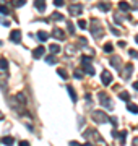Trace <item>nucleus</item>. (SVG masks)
I'll return each mask as SVG.
<instances>
[{"label": "nucleus", "instance_id": "f257e3e1", "mask_svg": "<svg viewBox=\"0 0 138 146\" xmlns=\"http://www.w3.org/2000/svg\"><path fill=\"white\" fill-rule=\"evenodd\" d=\"M91 119L94 120L96 123H106L111 120V117H107L106 112H102V110H93L91 112Z\"/></svg>", "mask_w": 138, "mask_h": 146}, {"label": "nucleus", "instance_id": "f03ea898", "mask_svg": "<svg viewBox=\"0 0 138 146\" xmlns=\"http://www.w3.org/2000/svg\"><path fill=\"white\" fill-rule=\"evenodd\" d=\"M98 96H99V102H101V106L104 107V109H107V110H112V109H114V104H112L111 98L107 96V93L101 91V93L98 94Z\"/></svg>", "mask_w": 138, "mask_h": 146}, {"label": "nucleus", "instance_id": "7ed1b4c3", "mask_svg": "<svg viewBox=\"0 0 138 146\" xmlns=\"http://www.w3.org/2000/svg\"><path fill=\"white\" fill-rule=\"evenodd\" d=\"M90 31H91V34H93L96 39H99V37L102 36V28H101V25H99V21H98V20H93V21H91Z\"/></svg>", "mask_w": 138, "mask_h": 146}, {"label": "nucleus", "instance_id": "20e7f679", "mask_svg": "<svg viewBox=\"0 0 138 146\" xmlns=\"http://www.w3.org/2000/svg\"><path fill=\"white\" fill-rule=\"evenodd\" d=\"M101 81H102V84H104V86H109V84L112 83V75H111V72L102 70V73H101Z\"/></svg>", "mask_w": 138, "mask_h": 146}, {"label": "nucleus", "instance_id": "39448f33", "mask_svg": "<svg viewBox=\"0 0 138 146\" xmlns=\"http://www.w3.org/2000/svg\"><path fill=\"white\" fill-rule=\"evenodd\" d=\"M10 41L18 44V42L21 41V31H20V29H13V31L10 33Z\"/></svg>", "mask_w": 138, "mask_h": 146}, {"label": "nucleus", "instance_id": "423d86ee", "mask_svg": "<svg viewBox=\"0 0 138 146\" xmlns=\"http://www.w3.org/2000/svg\"><path fill=\"white\" fill-rule=\"evenodd\" d=\"M111 65H114V68H115L117 72H120V68H122V60H120V57H112L111 58Z\"/></svg>", "mask_w": 138, "mask_h": 146}, {"label": "nucleus", "instance_id": "0eeeda50", "mask_svg": "<svg viewBox=\"0 0 138 146\" xmlns=\"http://www.w3.org/2000/svg\"><path fill=\"white\" fill-rule=\"evenodd\" d=\"M52 36L55 37V39H58V41H62L65 37V33L60 29V28H54V31H52Z\"/></svg>", "mask_w": 138, "mask_h": 146}, {"label": "nucleus", "instance_id": "6e6552de", "mask_svg": "<svg viewBox=\"0 0 138 146\" xmlns=\"http://www.w3.org/2000/svg\"><path fill=\"white\" fill-rule=\"evenodd\" d=\"M44 52H46V49H44L42 46H39L37 49H34V52H33V57L34 58H41L44 55Z\"/></svg>", "mask_w": 138, "mask_h": 146}, {"label": "nucleus", "instance_id": "1a4fd4ad", "mask_svg": "<svg viewBox=\"0 0 138 146\" xmlns=\"http://www.w3.org/2000/svg\"><path fill=\"white\" fill-rule=\"evenodd\" d=\"M34 7H36L37 11L42 13V11L46 10V2H44V0H36V2H34Z\"/></svg>", "mask_w": 138, "mask_h": 146}, {"label": "nucleus", "instance_id": "9d476101", "mask_svg": "<svg viewBox=\"0 0 138 146\" xmlns=\"http://www.w3.org/2000/svg\"><path fill=\"white\" fill-rule=\"evenodd\" d=\"M83 11V7L81 5H70V13L72 15H80Z\"/></svg>", "mask_w": 138, "mask_h": 146}, {"label": "nucleus", "instance_id": "9b49d317", "mask_svg": "<svg viewBox=\"0 0 138 146\" xmlns=\"http://www.w3.org/2000/svg\"><path fill=\"white\" fill-rule=\"evenodd\" d=\"M127 110L132 114H138V106L133 104V102H127Z\"/></svg>", "mask_w": 138, "mask_h": 146}, {"label": "nucleus", "instance_id": "f8f14e48", "mask_svg": "<svg viewBox=\"0 0 138 146\" xmlns=\"http://www.w3.org/2000/svg\"><path fill=\"white\" fill-rule=\"evenodd\" d=\"M0 141H2V143H3L5 146H11L13 143H15V140H13V136H3V138H2Z\"/></svg>", "mask_w": 138, "mask_h": 146}, {"label": "nucleus", "instance_id": "ddd939ff", "mask_svg": "<svg viewBox=\"0 0 138 146\" xmlns=\"http://www.w3.org/2000/svg\"><path fill=\"white\" fill-rule=\"evenodd\" d=\"M67 91H68V94H70V99L73 101V102H76V99H78V98H76V93H75V89L72 88V86H67Z\"/></svg>", "mask_w": 138, "mask_h": 146}, {"label": "nucleus", "instance_id": "4468645a", "mask_svg": "<svg viewBox=\"0 0 138 146\" xmlns=\"http://www.w3.org/2000/svg\"><path fill=\"white\" fill-rule=\"evenodd\" d=\"M60 50H62V49H60V46H58V44H49V52L58 54Z\"/></svg>", "mask_w": 138, "mask_h": 146}, {"label": "nucleus", "instance_id": "2eb2a0df", "mask_svg": "<svg viewBox=\"0 0 138 146\" xmlns=\"http://www.w3.org/2000/svg\"><path fill=\"white\" fill-rule=\"evenodd\" d=\"M98 8H99L101 11H109L111 10V3H109V2H102V3L98 5Z\"/></svg>", "mask_w": 138, "mask_h": 146}, {"label": "nucleus", "instance_id": "dca6fc26", "mask_svg": "<svg viewBox=\"0 0 138 146\" xmlns=\"http://www.w3.org/2000/svg\"><path fill=\"white\" fill-rule=\"evenodd\" d=\"M119 141H120V145H125V138H127V130L123 131H119V135H117Z\"/></svg>", "mask_w": 138, "mask_h": 146}, {"label": "nucleus", "instance_id": "f3484780", "mask_svg": "<svg viewBox=\"0 0 138 146\" xmlns=\"http://www.w3.org/2000/svg\"><path fill=\"white\" fill-rule=\"evenodd\" d=\"M132 73H133V65H132V63H127V65H125V76L130 78V76H132Z\"/></svg>", "mask_w": 138, "mask_h": 146}, {"label": "nucleus", "instance_id": "a211bd4d", "mask_svg": "<svg viewBox=\"0 0 138 146\" xmlns=\"http://www.w3.org/2000/svg\"><path fill=\"white\" fill-rule=\"evenodd\" d=\"M83 70H85V73H88V75H90V76H94V68H93V65H85V67H83Z\"/></svg>", "mask_w": 138, "mask_h": 146}, {"label": "nucleus", "instance_id": "6ab92c4d", "mask_svg": "<svg viewBox=\"0 0 138 146\" xmlns=\"http://www.w3.org/2000/svg\"><path fill=\"white\" fill-rule=\"evenodd\" d=\"M47 37H49V34L46 31H37V39H39V41H47Z\"/></svg>", "mask_w": 138, "mask_h": 146}, {"label": "nucleus", "instance_id": "aec40b11", "mask_svg": "<svg viewBox=\"0 0 138 146\" xmlns=\"http://www.w3.org/2000/svg\"><path fill=\"white\" fill-rule=\"evenodd\" d=\"M0 15H10V10H8V7L3 5V3H0Z\"/></svg>", "mask_w": 138, "mask_h": 146}, {"label": "nucleus", "instance_id": "412c9836", "mask_svg": "<svg viewBox=\"0 0 138 146\" xmlns=\"http://www.w3.org/2000/svg\"><path fill=\"white\" fill-rule=\"evenodd\" d=\"M119 8L123 10V11H128V10H130V5H128L127 2H119Z\"/></svg>", "mask_w": 138, "mask_h": 146}, {"label": "nucleus", "instance_id": "4be33fe9", "mask_svg": "<svg viewBox=\"0 0 138 146\" xmlns=\"http://www.w3.org/2000/svg\"><path fill=\"white\" fill-rule=\"evenodd\" d=\"M119 98H120L122 101H127V102H128V101H130V94H128L127 91H122V93L119 94Z\"/></svg>", "mask_w": 138, "mask_h": 146}, {"label": "nucleus", "instance_id": "5701e85b", "mask_svg": "<svg viewBox=\"0 0 138 146\" xmlns=\"http://www.w3.org/2000/svg\"><path fill=\"white\" fill-rule=\"evenodd\" d=\"M46 63L47 65H54V63H57V58L54 55H49V57H46Z\"/></svg>", "mask_w": 138, "mask_h": 146}, {"label": "nucleus", "instance_id": "b1692460", "mask_svg": "<svg viewBox=\"0 0 138 146\" xmlns=\"http://www.w3.org/2000/svg\"><path fill=\"white\" fill-rule=\"evenodd\" d=\"M81 65H83V67H85V65H91V57L83 55V57H81Z\"/></svg>", "mask_w": 138, "mask_h": 146}, {"label": "nucleus", "instance_id": "393cba45", "mask_svg": "<svg viewBox=\"0 0 138 146\" xmlns=\"http://www.w3.org/2000/svg\"><path fill=\"white\" fill-rule=\"evenodd\" d=\"M73 76H75V78H78V80H81V78H83V70L76 68V70L73 72Z\"/></svg>", "mask_w": 138, "mask_h": 146}, {"label": "nucleus", "instance_id": "a878e982", "mask_svg": "<svg viewBox=\"0 0 138 146\" xmlns=\"http://www.w3.org/2000/svg\"><path fill=\"white\" fill-rule=\"evenodd\" d=\"M0 68L2 70H7L8 68V60L7 58H0Z\"/></svg>", "mask_w": 138, "mask_h": 146}, {"label": "nucleus", "instance_id": "bb28decb", "mask_svg": "<svg viewBox=\"0 0 138 146\" xmlns=\"http://www.w3.org/2000/svg\"><path fill=\"white\" fill-rule=\"evenodd\" d=\"M50 18H52V20H57V21H58V20H64V15H60L58 11H54Z\"/></svg>", "mask_w": 138, "mask_h": 146}, {"label": "nucleus", "instance_id": "cd10ccee", "mask_svg": "<svg viewBox=\"0 0 138 146\" xmlns=\"http://www.w3.org/2000/svg\"><path fill=\"white\" fill-rule=\"evenodd\" d=\"M78 26H80L81 29H88V23H86L85 20H78Z\"/></svg>", "mask_w": 138, "mask_h": 146}, {"label": "nucleus", "instance_id": "c85d7f7f", "mask_svg": "<svg viewBox=\"0 0 138 146\" xmlns=\"http://www.w3.org/2000/svg\"><path fill=\"white\" fill-rule=\"evenodd\" d=\"M16 99L20 101V102H23V104L26 102V98H25V94H23V93H18V94H16Z\"/></svg>", "mask_w": 138, "mask_h": 146}, {"label": "nucleus", "instance_id": "c756f323", "mask_svg": "<svg viewBox=\"0 0 138 146\" xmlns=\"http://www.w3.org/2000/svg\"><path fill=\"white\" fill-rule=\"evenodd\" d=\"M57 73H58V76H62L64 80H67V72H65V70H62V68H58V70H57Z\"/></svg>", "mask_w": 138, "mask_h": 146}, {"label": "nucleus", "instance_id": "7c9ffc66", "mask_svg": "<svg viewBox=\"0 0 138 146\" xmlns=\"http://www.w3.org/2000/svg\"><path fill=\"white\" fill-rule=\"evenodd\" d=\"M0 89H3V91L7 89V80L5 78H0Z\"/></svg>", "mask_w": 138, "mask_h": 146}, {"label": "nucleus", "instance_id": "2f4dec72", "mask_svg": "<svg viewBox=\"0 0 138 146\" xmlns=\"http://www.w3.org/2000/svg\"><path fill=\"white\" fill-rule=\"evenodd\" d=\"M104 52H112V44H111V42L104 44Z\"/></svg>", "mask_w": 138, "mask_h": 146}, {"label": "nucleus", "instance_id": "473e14b6", "mask_svg": "<svg viewBox=\"0 0 138 146\" xmlns=\"http://www.w3.org/2000/svg\"><path fill=\"white\" fill-rule=\"evenodd\" d=\"M0 25H3V26H10V21H8V20H5V18H2V16H0Z\"/></svg>", "mask_w": 138, "mask_h": 146}, {"label": "nucleus", "instance_id": "72a5a7b5", "mask_svg": "<svg viewBox=\"0 0 138 146\" xmlns=\"http://www.w3.org/2000/svg\"><path fill=\"white\" fill-rule=\"evenodd\" d=\"M128 54H130V57L138 58V52H137V50H133V49H130V50H128Z\"/></svg>", "mask_w": 138, "mask_h": 146}, {"label": "nucleus", "instance_id": "f704fd0d", "mask_svg": "<svg viewBox=\"0 0 138 146\" xmlns=\"http://www.w3.org/2000/svg\"><path fill=\"white\" fill-rule=\"evenodd\" d=\"M13 5H15V7H23V5H25V2H23V0H15V2H13Z\"/></svg>", "mask_w": 138, "mask_h": 146}, {"label": "nucleus", "instance_id": "c9c22d12", "mask_svg": "<svg viewBox=\"0 0 138 146\" xmlns=\"http://www.w3.org/2000/svg\"><path fill=\"white\" fill-rule=\"evenodd\" d=\"M54 5L55 7H64V2H62V0H54Z\"/></svg>", "mask_w": 138, "mask_h": 146}, {"label": "nucleus", "instance_id": "e433bc0d", "mask_svg": "<svg viewBox=\"0 0 138 146\" xmlns=\"http://www.w3.org/2000/svg\"><path fill=\"white\" fill-rule=\"evenodd\" d=\"M109 122H111L114 127H117V119H115V117H111V120H109Z\"/></svg>", "mask_w": 138, "mask_h": 146}, {"label": "nucleus", "instance_id": "4c0bfd02", "mask_svg": "<svg viewBox=\"0 0 138 146\" xmlns=\"http://www.w3.org/2000/svg\"><path fill=\"white\" fill-rule=\"evenodd\" d=\"M20 146H31V145H29V141H26V140H25V141H20Z\"/></svg>", "mask_w": 138, "mask_h": 146}, {"label": "nucleus", "instance_id": "58836bf2", "mask_svg": "<svg viewBox=\"0 0 138 146\" xmlns=\"http://www.w3.org/2000/svg\"><path fill=\"white\" fill-rule=\"evenodd\" d=\"M67 26H68V33H72V34H73V25H72V23H68V25H67Z\"/></svg>", "mask_w": 138, "mask_h": 146}, {"label": "nucleus", "instance_id": "ea45409f", "mask_svg": "<svg viewBox=\"0 0 138 146\" xmlns=\"http://www.w3.org/2000/svg\"><path fill=\"white\" fill-rule=\"evenodd\" d=\"M70 146H83V145H80L78 141H70Z\"/></svg>", "mask_w": 138, "mask_h": 146}, {"label": "nucleus", "instance_id": "a19ab883", "mask_svg": "<svg viewBox=\"0 0 138 146\" xmlns=\"http://www.w3.org/2000/svg\"><path fill=\"white\" fill-rule=\"evenodd\" d=\"M111 33H112V34H114V36H119V34H120V33L117 31V29H114V28H112V29H111Z\"/></svg>", "mask_w": 138, "mask_h": 146}, {"label": "nucleus", "instance_id": "79ce46f5", "mask_svg": "<svg viewBox=\"0 0 138 146\" xmlns=\"http://www.w3.org/2000/svg\"><path fill=\"white\" fill-rule=\"evenodd\" d=\"M80 44L81 46H86V39L85 37H80Z\"/></svg>", "mask_w": 138, "mask_h": 146}, {"label": "nucleus", "instance_id": "37998d69", "mask_svg": "<svg viewBox=\"0 0 138 146\" xmlns=\"http://www.w3.org/2000/svg\"><path fill=\"white\" fill-rule=\"evenodd\" d=\"M133 146H138V138H135V140H133Z\"/></svg>", "mask_w": 138, "mask_h": 146}, {"label": "nucleus", "instance_id": "c03bdc74", "mask_svg": "<svg viewBox=\"0 0 138 146\" xmlns=\"http://www.w3.org/2000/svg\"><path fill=\"white\" fill-rule=\"evenodd\" d=\"M133 88H135V89H138V81H135V83H133Z\"/></svg>", "mask_w": 138, "mask_h": 146}, {"label": "nucleus", "instance_id": "a18cd8bd", "mask_svg": "<svg viewBox=\"0 0 138 146\" xmlns=\"http://www.w3.org/2000/svg\"><path fill=\"white\" fill-rule=\"evenodd\" d=\"M0 120H3V114L2 112H0Z\"/></svg>", "mask_w": 138, "mask_h": 146}, {"label": "nucleus", "instance_id": "49530a36", "mask_svg": "<svg viewBox=\"0 0 138 146\" xmlns=\"http://www.w3.org/2000/svg\"><path fill=\"white\" fill-rule=\"evenodd\" d=\"M83 146H93V145H91V143H86V145H83Z\"/></svg>", "mask_w": 138, "mask_h": 146}, {"label": "nucleus", "instance_id": "de8ad7c7", "mask_svg": "<svg viewBox=\"0 0 138 146\" xmlns=\"http://www.w3.org/2000/svg\"><path fill=\"white\" fill-rule=\"evenodd\" d=\"M135 41H137V44H138V36H135Z\"/></svg>", "mask_w": 138, "mask_h": 146}, {"label": "nucleus", "instance_id": "09e8293b", "mask_svg": "<svg viewBox=\"0 0 138 146\" xmlns=\"http://www.w3.org/2000/svg\"><path fill=\"white\" fill-rule=\"evenodd\" d=\"M0 46H2V41H0Z\"/></svg>", "mask_w": 138, "mask_h": 146}]
</instances>
